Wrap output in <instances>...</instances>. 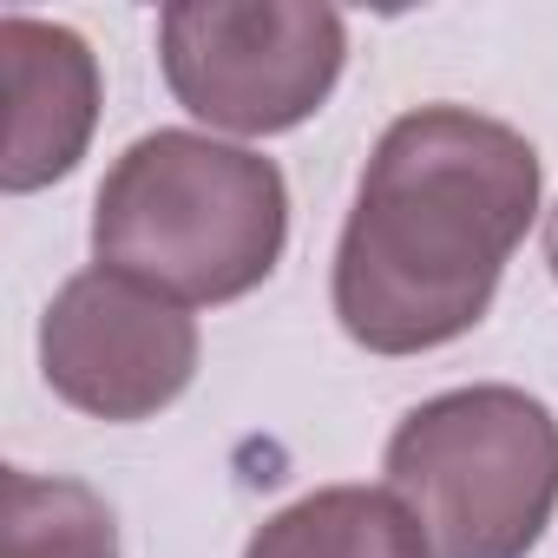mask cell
Listing matches in <instances>:
<instances>
[{
  "mask_svg": "<svg viewBox=\"0 0 558 558\" xmlns=\"http://www.w3.org/2000/svg\"><path fill=\"white\" fill-rule=\"evenodd\" d=\"M545 165L473 106L401 112L355 184L336 243V323L368 355H427L480 329L538 217Z\"/></svg>",
  "mask_w": 558,
  "mask_h": 558,
  "instance_id": "cell-1",
  "label": "cell"
},
{
  "mask_svg": "<svg viewBox=\"0 0 558 558\" xmlns=\"http://www.w3.org/2000/svg\"><path fill=\"white\" fill-rule=\"evenodd\" d=\"M290 243V184L276 158L210 132H145L93 197V256L171 303H236L269 283Z\"/></svg>",
  "mask_w": 558,
  "mask_h": 558,
  "instance_id": "cell-2",
  "label": "cell"
},
{
  "mask_svg": "<svg viewBox=\"0 0 558 558\" xmlns=\"http://www.w3.org/2000/svg\"><path fill=\"white\" fill-rule=\"evenodd\" d=\"M381 473L434 558H525L558 512V421L506 381L447 388L401 414Z\"/></svg>",
  "mask_w": 558,
  "mask_h": 558,
  "instance_id": "cell-3",
  "label": "cell"
},
{
  "mask_svg": "<svg viewBox=\"0 0 558 558\" xmlns=\"http://www.w3.org/2000/svg\"><path fill=\"white\" fill-rule=\"evenodd\" d=\"M349 60L336 8L303 0H178L158 14L171 99L210 132L276 138L323 112Z\"/></svg>",
  "mask_w": 558,
  "mask_h": 558,
  "instance_id": "cell-4",
  "label": "cell"
},
{
  "mask_svg": "<svg viewBox=\"0 0 558 558\" xmlns=\"http://www.w3.org/2000/svg\"><path fill=\"white\" fill-rule=\"evenodd\" d=\"M47 388L93 421H151L197 375V323L125 269H80L40 316Z\"/></svg>",
  "mask_w": 558,
  "mask_h": 558,
  "instance_id": "cell-5",
  "label": "cell"
},
{
  "mask_svg": "<svg viewBox=\"0 0 558 558\" xmlns=\"http://www.w3.org/2000/svg\"><path fill=\"white\" fill-rule=\"evenodd\" d=\"M0 80H8V151H0V184L14 197L60 184L99 125V60L93 47L34 14L0 21Z\"/></svg>",
  "mask_w": 558,
  "mask_h": 558,
  "instance_id": "cell-6",
  "label": "cell"
},
{
  "mask_svg": "<svg viewBox=\"0 0 558 558\" xmlns=\"http://www.w3.org/2000/svg\"><path fill=\"white\" fill-rule=\"evenodd\" d=\"M243 558H434V545L388 486H323L269 512Z\"/></svg>",
  "mask_w": 558,
  "mask_h": 558,
  "instance_id": "cell-7",
  "label": "cell"
},
{
  "mask_svg": "<svg viewBox=\"0 0 558 558\" xmlns=\"http://www.w3.org/2000/svg\"><path fill=\"white\" fill-rule=\"evenodd\" d=\"M0 558H119V519L86 480L8 466V480H0Z\"/></svg>",
  "mask_w": 558,
  "mask_h": 558,
  "instance_id": "cell-8",
  "label": "cell"
},
{
  "mask_svg": "<svg viewBox=\"0 0 558 558\" xmlns=\"http://www.w3.org/2000/svg\"><path fill=\"white\" fill-rule=\"evenodd\" d=\"M545 263H551V276H558V204L545 210Z\"/></svg>",
  "mask_w": 558,
  "mask_h": 558,
  "instance_id": "cell-9",
  "label": "cell"
}]
</instances>
